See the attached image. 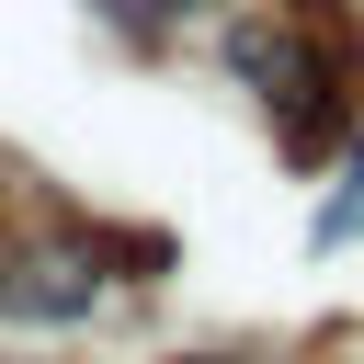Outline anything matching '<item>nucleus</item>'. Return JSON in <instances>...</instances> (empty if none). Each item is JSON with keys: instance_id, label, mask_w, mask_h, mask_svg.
<instances>
[{"instance_id": "nucleus-1", "label": "nucleus", "mask_w": 364, "mask_h": 364, "mask_svg": "<svg viewBox=\"0 0 364 364\" xmlns=\"http://www.w3.org/2000/svg\"><path fill=\"white\" fill-rule=\"evenodd\" d=\"M228 68L262 91V114H273L284 159H330V136H341L353 91H341V46H330L296 0H250V11H228Z\"/></svg>"}, {"instance_id": "nucleus-2", "label": "nucleus", "mask_w": 364, "mask_h": 364, "mask_svg": "<svg viewBox=\"0 0 364 364\" xmlns=\"http://www.w3.org/2000/svg\"><path fill=\"white\" fill-rule=\"evenodd\" d=\"M91 307H102V250L91 239H46V250L0 262V318L57 330V318H91Z\"/></svg>"}, {"instance_id": "nucleus-3", "label": "nucleus", "mask_w": 364, "mask_h": 364, "mask_svg": "<svg viewBox=\"0 0 364 364\" xmlns=\"http://www.w3.org/2000/svg\"><path fill=\"white\" fill-rule=\"evenodd\" d=\"M91 11H102V23H125V34H159L182 0H91Z\"/></svg>"}]
</instances>
